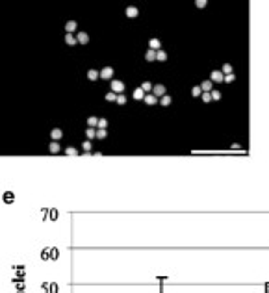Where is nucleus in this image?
Wrapping results in <instances>:
<instances>
[{"mask_svg":"<svg viewBox=\"0 0 269 293\" xmlns=\"http://www.w3.org/2000/svg\"><path fill=\"white\" fill-rule=\"evenodd\" d=\"M124 13H126V17H130V19H136V17L139 15V9H137L136 6H128Z\"/></svg>","mask_w":269,"mask_h":293,"instance_id":"obj_5","label":"nucleus"},{"mask_svg":"<svg viewBox=\"0 0 269 293\" xmlns=\"http://www.w3.org/2000/svg\"><path fill=\"white\" fill-rule=\"evenodd\" d=\"M204 91H202V87H200V85H195V87H191V95L193 96H195V99H197V96H200Z\"/></svg>","mask_w":269,"mask_h":293,"instance_id":"obj_18","label":"nucleus"},{"mask_svg":"<svg viewBox=\"0 0 269 293\" xmlns=\"http://www.w3.org/2000/svg\"><path fill=\"white\" fill-rule=\"evenodd\" d=\"M106 136H108L106 128H99V130H96V137H99V139H106Z\"/></svg>","mask_w":269,"mask_h":293,"instance_id":"obj_22","label":"nucleus"},{"mask_svg":"<svg viewBox=\"0 0 269 293\" xmlns=\"http://www.w3.org/2000/svg\"><path fill=\"white\" fill-rule=\"evenodd\" d=\"M48 150H50L52 154H58V152H60V145H58V141H52V143L48 145Z\"/></svg>","mask_w":269,"mask_h":293,"instance_id":"obj_16","label":"nucleus"},{"mask_svg":"<svg viewBox=\"0 0 269 293\" xmlns=\"http://www.w3.org/2000/svg\"><path fill=\"white\" fill-rule=\"evenodd\" d=\"M134 99H136V100H145V91H143L141 87L134 89Z\"/></svg>","mask_w":269,"mask_h":293,"instance_id":"obj_10","label":"nucleus"},{"mask_svg":"<svg viewBox=\"0 0 269 293\" xmlns=\"http://www.w3.org/2000/svg\"><path fill=\"white\" fill-rule=\"evenodd\" d=\"M87 124H89V128L99 126V119H96V117H87Z\"/></svg>","mask_w":269,"mask_h":293,"instance_id":"obj_21","label":"nucleus"},{"mask_svg":"<svg viewBox=\"0 0 269 293\" xmlns=\"http://www.w3.org/2000/svg\"><path fill=\"white\" fill-rule=\"evenodd\" d=\"M78 28V24H76V20H69V23L65 24V30H67V34H72L74 30Z\"/></svg>","mask_w":269,"mask_h":293,"instance_id":"obj_11","label":"nucleus"},{"mask_svg":"<svg viewBox=\"0 0 269 293\" xmlns=\"http://www.w3.org/2000/svg\"><path fill=\"white\" fill-rule=\"evenodd\" d=\"M156 60H158V61H165V60H167V52L158 50V52H156Z\"/></svg>","mask_w":269,"mask_h":293,"instance_id":"obj_20","label":"nucleus"},{"mask_svg":"<svg viewBox=\"0 0 269 293\" xmlns=\"http://www.w3.org/2000/svg\"><path fill=\"white\" fill-rule=\"evenodd\" d=\"M115 102H117V104H121V106L126 104V96H124V95H117V100H115Z\"/></svg>","mask_w":269,"mask_h":293,"instance_id":"obj_29","label":"nucleus"},{"mask_svg":"<svg viewBox=\"0 0 269 293\" xmlns=\"http://www.w3.org/2000/svg\"><path fill=\"white\" fill-rule=\"evenodd\" d=\"M210 78H212V82H223L225 80V74L221 72V71H212V74H210Z\"/></svg>","mask_w":269,"mask_h":293,"instance_id":"obj_3","label":"nucleus"},{"mask_svg":"<svg viewBox=\"0 0 269 293\" xmlns=\"http://www.w3.org/2000/svg\"><path fill=\"white\" fill-rule=\"evenodd\" d=\"M76 39H78L80 45H87V43H89V35L85 34V32H78V34H76Z\"/></svg>","mask_w":269,"mask_h":293,"instance_id":"obj_6","label":"nucleus"},{"mask_svg":"<svg viewBox=\"0 0 269 293\" xmlns=\"http://www.w3.org/2000/svg\"><path fill=\"white\" fill-rule=\"evenodd\" d=\"M171 102H173V99H171V96H169V95H164V96H161V99H160V104H161V106H164V108H167V106H171Z\"/></svg>","mask_w":269,"mask_h":293,"instance_id":"obj_13","label":"nucleus"},{"mask_svg":"<svg viewBox=\"0 0 269 293\" xmlns=\"http://www.w3.org/2000/svg\"><path fill=\"white\" fill-rule=\"evenodd\" d=\"M112 91H113V93L123 95V91H124V84H123L121 80H112Z\"/></svg>","mask_w":269,"mask_h":293,"instance_id":"obj_1","label":"nucleus"},{"mask_svg":"<svg viewBox=\"0 0 269 293\" xmlns=\"http://www.w3.org/2000/svg\"><path fill=\"white\" fill-rule=\"evenodd\" d=\"M106 100H110V102H113V100H117V93H113V91H110V93H106Z\"/></svg>","mask_w":269,"mask_h":293,"instance_id":"obj_27","label":"nucleus"},{"mask_svg":"<svg viewBox=\"0 0 269 293\" xmlns=\"http://www.w3.org/2000/svg\"><path fill=\"white\" fill-rule=\"evenodd\" d=\"M200 87H202V91H204V93H212V87H213V82H212V80H204V82L200 84Z\"/></svg>","mask_w":269,"mask_h":293,"instance_id":"obj_7","label":"nucleus"},{"mask_svg":"<svg viewBox=\"0 0 269 293\" xmlns=\"http://www.w3.org/2000/svg\"><path fill=\"white\" fill-rule=\"evenodd\" d=\"M152 93H154L156 96H164V95H167V93H165V85H154Z\"/></svg>","mask_w":269,"mask_h":293,"instance_id":"obj_9","label":"nucleus"},{"mask_svg":"<svg viewBox=\"0 0 269 293\" xmlns=\"http://www.w3.org/2000/svg\"><path fill=\"white\" fill-rule=\"evenodd\" d=\"M65 43H67L69 47H72V45H76V43H78V39L74 37L72 34H67V35H65Z\"/></svg>","mask_w":269,"mask_h":293,"instance_id":"obj_15","label":"nucleus"},{"mask_svg":"<svg viewBox=\"0 0 269 293\" xmlns=\"http://www.w3.org/2000/svg\"><path fill=\"white\" fill-rule=\"evenodd\" d=\"M206 4H208L206 0H197V4H195V6H197V8H204Z\"/></svg>","mask_w":269,"mask_h":293,"instance_id":"obj_33","label":"nucleus"},{"mask_svg":"<svg viewBox=\"0 0 269 293\" xmlns=\"http://www.w3.org/2000/svg\"><path fill=\"white\" fill-rule=\"evenodd\" d=\"M200 99H202V102H206V104L212 102V93H202V95H200Z\"/></svg>","mask_w":269,"mask_h":293,"instance_id":"obj_26","label":"nucleus"},{"mask_svg":"<svg viewBox=\"0 0 269 293\" xmlns=\"http://www.w3.org/2000/svg\"><path fill=\"white\" fill-rule=\"evenodd\" d=\"M87 78H89L91 82H95L96 78H100V72L95 71V69H89V71H87Z\"/></svg>","mask_w":269,"mask_h":293,"instance_id":"obj_12","label":"nucleus"},{"mask_svg":"<svg viewBox=\"0 0 269 293\" xmlns=\"http://www.w3.org/2000/svg\"><path fill=\"white\" fill-rule=\"evenodd\" d=\"M85 136H87V139L91 141L93 137H96V130H95V128H89V130H87V132H85Z\"/></svg>","mask_w":269,"mask_h":293,"instance_id":"obj_25","label":"nucleus"},{"mask_svg":"<svg viewBox=\"0 0 269 293\" xmlns=\"http://www.w3.org/2000/svg\"><path fill=\"white\" fill-rule=\"evenodd\" d=\"M141 89H143L145 93H150V91L154 89V85L150 84V82H143V84H141Z\"/></svg>","mask_w":269,"mask_h":293,"instance_id":"obj_19","label":"nucleus"},{"mask_svg":"<svg viewBox=\"0 0 269 293\" xmlns=\"http://www.w3.org/2000/svg\"><path fill=\"white\" fill-rule=\"evenodd\" d=\"M160 45H161V43H160V39H156V37L148 41V48H150V50H156V52H158V50H160Z\"/></svg>","mask_w":269,"mask_h":293,"instance_id":"obj_8","label":"nucleus"},{"mask_svg":"<svg viewBox=\"0 0 269 293\" xmlns=\"http://www.w3.org/2000/svg\"><path fill=\"white\" fill-rule=\"evenodd\" d=\"M143 102L148 104V106H154V104H158V96L154 93H148V95H145V100Z\"/></svg>","mask_w":269,"mask_h":293,"instance_id":"obj_4","label":"nucleus"},{"mask_svg":"<svg viewBox=\"0 0 269 293\" xmlns=\"http://www.w3.org/2000/svg\"><path fill=\"white\" fill-rule=\"evenodd\" d=\"M50 136H52V139L54 141H58V139H61V136H63V132H61V128H54L52 132H50Z\"/></svg>","mask_w":269,"mask_h":293,"instance_id":"obj_14","label":"nucleus"},{"mask_svg":"<svg viewBox=\"0 0 269 293\" xmlns=\"http://www.w3.org/2000/svg\"><path fill=\"white\" fill-rule=\"evenodd\" d=\"M236 80V76H234V74H227V76H225V82H227V84H232Z\"/></svg>","mask_w":269,"mask_h":293,"instance_id":"obj_31","label":"nucleus"},{"mask_svg":"<svg viewBox=\"0 0 269 293\" xmlns=\"http://www.w3.org/2000/svg\"><path fill=\"white\" fill-rule=\"evenodd\" d=\"M99 128H108V121H106V119H99Z\"/></svg>","mask_w":269,"mask_h":293,"instance_id":"obj_32","label":"nucleus"},{"mask_svg":"<svg viewBox=\"0 0 269 293\" xmlns=\"http://www.w3.org/2000/svg\"><path fill=\"white\" fill-rule=\"evenodd\" d=\"M145 60H147V61H154V60H156V50H150V48H148L147 54H145Z\"/></svg>","mask_w":269,"mask_h":293,"instance_id":"obj_17","label":"nucleus"},{"mask_svg":"<svg viewBox=\"0 0 269 293\" xmlns=\"http://www.w3.org/2000/svg\"><path fill=\"white\" fill-rule=\"evenodd\" d=\"M221 72H225V76H227V74H232V65H230V63H225Z\"/></svg>","mask_w":269,"mask_h":293,"instance_id":"obj_23","label":"nucleus"},{"mask_svg":"<svg viewBox=\"0 0 269 293\" xmlns=\"http://www.w3.org/2000/svg\"><path fill=\"white\" fill-rule=\"evenodd\" d=\"M65 154H67V156H76L78 152H76V148H74V147H67V148H65Z\"/></svg>","mask_w":269,"mask_h":293,"instance_id":"obj_28","label":"nucleus"},{"mask_svg":"<svg viewBox=\"0 0 269 293\" xmlns=\"http://www.w3.org/2000/svg\"><path fill=\"white\" fill-rule=\"evenodd\" d=\"M212 100H221V93L219 91H212Z\"/></svg>","mask_w":269,"mask_h":293,"instance_id":"obj_30","label":"nucleus"},{"mask_svg":"<svg viewBox=\"0 0 269 293\" xmlns=\"http://www.w3.org/2000/svg\"><path fill=\"white\" fill-rule=\"evenodd\" d=\"M91 147H93V145H91V141H89V139H85L84 143H82V148L85 150V152H89V150H91Z\"/></svg>","mask_w":269,"mask_h":293,"instance_id":"obj_24","label":"nucleus"},{"mask_svg":"<svg viewBox=\"0 0 269 293\" xmlns=\"http://www.w3.org/2000/svg\"><path fill=\"white\" fill-rule=\"evenodd\" d=\"M100 78H102V80H112V78H113V69H112V67H104V69L100 71Z\"/></svg>","mask_w":269,"mask_h":293,"instance_id":"obj_2","label":"nucleus"}]
</instances>
